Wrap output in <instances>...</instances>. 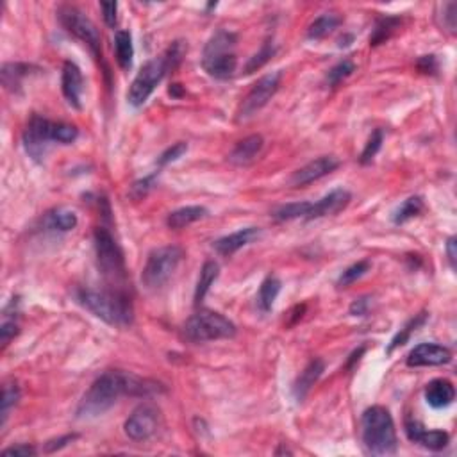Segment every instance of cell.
<instances>
[{"label": "cell", "mask_w": 457, "mask_h": 457, "mask_svg": "<svg viewBox=\"0 0 457 457\" xmlns=\"http://www.w3.org/2000/svg\"><path fill=\"white\" fill-rule=\"evenodd\" d=\"M161 384L125 372H106L90 386L77 405V418H97L109 411L121 397H150Z\"/></svg>", "instance_id": "cell-1"}, {"label": "cell", "mask_w": 457, "mask_h": 457, "mask_svg": "<svg viewBox=\"0 0 457 457\" xmlns=\"http://www.w3.org/2000/svg\"><path fill=\"white\" fill-rule=\"evenodd\" d=\"M76 299L84 309L114 327H127L134 320L131 299L121 291H97L90 287H79L76 291Z\"/></svg>", "instance_id": "cell-2"}, {"label": "cell", "mask_w": 457, "mask_h": 457, "mask_svg": "<svg viewBox=\"0 0 457 457\" xmlns=\"http://www.w3.org/2000/svg\"><path fill=\"white\" fill-rule=\"evenodd\" d=\"M79 133L73 125L61 124V121H50L47 118L35 117L30 118L23 131V147L27 154L35 161H42L49 150L50 143L69 145L77 140Z\"/></svg>", "instance_id": "cell-3"}, {"label": "cell", "mask_w": 457, "mask_h": 457, "mask_svg": "<svg viewBox=\"0 0 457 457\" xmlns=\"http://www.w3.org/2000/svg\"><path fill=\"white\" fill-rule=\"evenodd\" d=\"M363 427L364 449L372 456H391L397 452V431L389 411L382 405H374L363 413L361 418Z\"/></svg>", "instance_id": "cell-4"}, {"label": "cell", "mask_w": 457, "mask_h": 457, "mask_svg": "<svg viewBox=\"0 0 457 457\" xmlns=\"http://www.w3.org/2000/svg\"><path fill=\"white\" fill-rule=\"evenodd\" d=\"M236 42L238 38L235 32L225 29L216 30L209 38L204 49V57H202V66L208 76L223 81L229 79L236 72V66H238V57L235 54Z\"/></svg>", "instance_id": "cell-5"}, {"label": "cell", "mask_w": 457, "mask_h": 457, "mask_svg": "<svg viewBox=\"0 0 457 457\" xmlns=\"http://www.w3.org/2000/svg\"><path fill=\"white\" fill-rule=\"evenodd\" d=\"M182 257H184V252L177 245L159 247V249L152 250L148 254L143 273H141V280H143L145 287L150 291H158L165 284L170 283V279L177 272L179 265L182 263Z\"/></svg>", "instance_id": "cell-6"}, {"label": "cell", "mask_w": 457, "mask_h": 457, "mask_svg": "<svg viewBox=\"0 0 457 457\" xmlns=\"http://www.w3.org/2000/svg\"><path fill=\"white\" fill-rule=\"evenodd\" d=\"M236 336V325L215 311H198L184 325V338L191 343L229 340Z\"/></svg>", "instance_id": "cell-7"}, {"label": "cell", "mask_w": 457, "mask_h": 457, "mask_svg": "<svg viewBox=\"0 0 457 457\" xmlns=\"http://www.w3.org/2000/svg\"><path fill=\"white\" fill-rule=\"evenodd\" d=\"M95 252H97V263L106 279L113 283H120L125 279V259L120 245L111 236V232L104 227L95 229L93 235Z\"/></svg>", "instance_id": "cell-8"}, {"label": "cell", "mask_w": 457, "mask_h": 457, "mask_svg": "<svg viewBox=\"0 0 457 457\" xmlns=\"http://www.w3.org/2000/svg\"><path fill=\"white\" fill-rule=\"evenodd\" d=\"M172 66L165 54H162L161 57H154V59L147 61V63L143 64V69L138 72L136 79L133 81L131 88H129V104L134 107L143 106L148 100V97L154 93L158 84L165 79V76H167Z\"/></svg>", "instance_id": "cell-9"}, {"label": "cell", "mask_w": 457, "mask_h": 457, "mask_svg": "<svg viewBox=\"0 0 457 457\" xmlns=\"http://www.w3.org/2000/svg\"><path fill=\"white\" fill-rule=\"evenodd\" d=\"M57 18L70 35L90 47L95 57L99 59L102 57V38H100L99 29L81 9H77L76 6H61L57 9Z\"/></svg>", "instance_id": "cell-10"}, {"label": "cell", "mask_w": 457, "mask_h": 457, "mask_svg": "<svg viewBox=\"0 0 457 457\" xmlns=\"http://www.w3.org/2000/svg\"><path fill=\"white\" fill-rule=\"evenodd\" d=\"M280 79H283V72H273L268 76L261 77L256 84L252 86V90L247 93V97L243 99L242 107L238 111V120H249L250 117L261 111L266 104L270 102L273 95L277 93L280 86Z\"/></svg>", "instance_id": "cell-11"}, {"label": "cell", "mask_w": 457, "mask_h": 457, "mask_svg": "<svg viewBox=\"0 0 457 457\" xmlns=\"http://www.w3.org/2000/svg\"><path fill=\"white\" fill-rule=\"evenodd\" d=\"M159 409L152 404H143L134 409V413L125 422V434L133 441H147L159 429Z\"/></svg>", "instance_id": "cell-12"}, {"label": "cell", "mask_w": 457, "mask_h": 457, "mask_svg": "<svg viewBox=\"0 0 457 457\" xmlns=\"http://www.w3.org/2000/svg\"><path fill=\"white\" fill-rule=\"evenodd\" d=\"M405 434L411 439L413 443H418L423 449L432 450V452H439V450L445 449L449 445V434L443 431H427L423 427V423L418 422L416 418H411L408 416L404 423Z\"/></svg>", "instance_id": "cell-13"}, {"label": "cell", "mask_w": 457, "mask_h": 457, "mask_svg": "<svg viewBox=\"0 0 457 457\" xmlns=\"http://www.w3.org/2000/svg\"><path fill=\"white\" fill-rule=\"evenodd\" d=\"M452 361L449 348L434 343H422L413 348L408 355V367H441Z\"/></svg>", "instance_id": "cell-14"}, {"label": "cell", "mask_w": 457, "mask_h": 457, "mask_svg": "<svg viewBox=\"0 0 457 457\" xmlns=\"http://www.w3.org/2000/svg\"><path fill=\"white\" fill-rule=\"evenodd\" d=\"M61 90H63L64 99L73 109L83 107V91H84V79L83 72L72 61H66L63 64V73H61Z\"/></svg>", "instance_id": "cell-15"}, {"label": "cell", "mask_w": 457, "mask_h": 457, "mask_svg": "<svg viewBox=\"0 0 457 457\" xmlns=\"http://www.w3.org/2000/svg\"><path fill=\"white\" fill-rule=\"evenodd\" d=\"M340 167V161L333 155H324L318 158L314 161L307 162L306 167H302L300 170H297L291 177V184L293 186H307L314 181H320L325 175L333 174L336 168Z\"/></svg>", "instance_id": "cell-16"}, {"label": "cell", "mask_w": 457, "mask_h": 457, "mask_svg": "<svg viewBox=\"0 0 457 457\" xmlns=\"http://www.w3.org/2000/svg\"><path fill=\"white\" fill-rule=\"evenodd\" d=\"M352 201V195L343 188L333 189L329 195H325L318 202H311L309 213H307L306 220H316L324 218V216L336 215V213L343 211Z\"/></svg>", "instance_id": "cell-17"}, {"label": "cell", "mask_w": 457, "mask_h": 457, "mask_svg": "<svg viewBox=\"0 0 457 457\" xmlns=\"http://www.w3.org/2000/svg\"><path fill=\"white\" fill-rule=\"evenodd\" d=\"M259 227H245V229H239V231L232 232V235L216 239L213 247H215V250L220 256H232L239 249H243V247L252 243L256 238H259Z\"/></svg>", "instance_id": "cell-18"}, {"label": "cell", "mask_w": 457, "mask_h": 457, "mask_svg": "<svg viewBox=\"0 0 457 457\" xmlns=\"http://www.w3.org/2000/svg\"><path fill=\"white\" fill-rule=\"evenodd\" d=\"M263 147H265L263 136L261 134H252V136L242 140L232 148V152L229 154V161L232 165H238V167H247L252 161H256V158L261 154Z\"/></svg>", "instance_id": "cell-19"}, {"label": "cell", "mask_w": 457, "mask_h": 457, "mask_svg": "<svg viewBox=\"0 0 457 457\" xmlns=\"http://www.w3.org/2000/svg\"><path fill=\"white\" fill-rule=\"evenodd\" d=\"M453 398H456V389H453L452 382L446 381V379H434L425 388V400L434 409L449 408Z\"/></svg>", "instance_id": "cell-20"}, {"label": "cell", "mask_w": 457, "mask_h": 457, "mask_svg": "<svg viewBox=\"0 0 457 457\" xmlns=\"http://www.w3.org/2000/svg\"><path fill=\"white\" fill-rule=\"evenodd\" d=\"M324 370L325 367L321 359H313V361H309V364L304 368V372L299 375L295 384H293V397H295L297 402H302L304 398L307 397L311 388H313L318 379L321 377Z\"/></svg>", "instance_id": "cell-21"}, {"label": "cell", "mask_w": 457, "mask_h": 457, "mask_svg": "<svg viewBox=\"0 0 457 457\" xmlns=\"http://www.w3.org/2000/svg\"><path fill=\"white\" fill-rule=\"evenodd\" d=\"M206 215H208V209L202 208V206H186V208H181L168 215L167 225L179 231V229H184V227L202 220Z\"/></svg>", "instance_id": "cell-22"}, {"label": "cell", "mask_w": 457, "mask_h": 457, "mask_svg": "<svg viewBox=\"0 0 457 457\" xmlns=\"http://www.w3.org/2000/svg\"><path fill=\"white\" fill-rule=\"evenodd\" d=\"M45 227L50 231H59V232H69L77 227V215L72 209L59 208L50 211L45 216Z\"/></svg>", "instance_id": "cell-23"}, {"label": "cell", "mask_w": 457, "mask_h": 457, "mask_svg": "<svg viewBox=\"0 0 457 457\" xmlns=\"http://www.w3.org/2000/svg\"><path fill=\"white\" fill-rule=\"evenodd\" d=\"M341 18L336 13H324L321 16H318L309 27H307V38L309 40H324L325 36H329L331 32L340 27Z\"/></svg>", "instance_id": "cell-24"}, {"label": "cell", "mask_w": 457, "mask_h": 457, "mask_svg": "<svg viewBox=\"0 0 457 457\" xmlns=\"http://www.w3.org/2000/svg\"><path fill=\"white\" fill-rule=\"evenodd\" d=\"M280 280L277 279L275 275H268L265 280H263V284H261L259 287V293H257V307H259L263 313H268L270 309L273 307V304H275L277 297H279L280 293Z\"/></svg>", "instance_id": "cell-25"}, {"label": "cell", "mask_w": 457, "mask_h": 457, "mask_svg": "<svg viewBox=\"0 0 457 457\" xmlns=\"http://www.w3.org/2000/svg\"><path fill=\"white\" fill-rule=\"evenodd\" d=\"M114 50H117V61L121 70H129L133 66L134 47L133 38L129 30H118L114 35Z\"/></svg>", "instance_id": "cell-26"}, {"label": "cell", "mask_w": 457, "mask_h": 457, "mask_svg": "<svg viewBox=\"0 0 457 457\" xmlns=\"http://www.w3.org/2000/svg\"><path fill=\"white\" fill-rule=\"evenodd\" d=\"M218 275H220L218 263H215V261H206L204 266H202L201 270V277H198L197 290H195V304H197V306H201L202 300L206 299L209 287L215 284V280L218 279Z\"/></svg>", "instance_id": "cell-27"}, {"label": "cell", "mask_w": 457, "mask_h": 457, "mask_svg": "<svg viewBox=\"0 0 457 457\" xmlns=\"http://www.w3.org/2000/svg\"><path fill=\"white\" fill-rule=\"evenodd\" d=\"M402 23V20L398 16H381L377 20L374 27V32L370 36V47H379L382 43L388 42L393 36L395 30L398 29V25Z\"/></svg>", "instance_id": "cell-28"}, {"label": "cell", "mask_w": 457, "mask_h": 457, "mask_svg": "<svg viewBox=\"0 0 457 457\" xmlns=\"http://www.w3.org/2000/svg\"><path fill=\"white\" fill-rule=\"evenodd\" d=\"M425 320H427V313H420V314H416L415 318H411V320L404 325V329H400V333H398L397 336L391 340V343H389V347L386 348V352H388V354H391L395 348H398V347H402V345L408 343L409 338H411V334L415 333L418 327H422V325L425 324Z\"/></svg>", "instance_id": "cell-29"}, {"label": "cell", "mask_w": 457, "mask_h": 457, "mask_svg": "<svg viewBox=\"0 0 457 457\" xmlns=\"http://www.w3.org/2000/svg\"><path fill=\"white\" fill-rule=\"evenodd\" d=\"M29 72V64L22 63H8L2 66V83L8 90H18L20 83Z\"/></svg>", "instance_id": "cell-30"}, {"label": "cell", "mask_w": 457, "mask_h": 457, "mask_svg": "<svg viewBox=\"0 0 457 457\" xmlns=\"http://www.w3.org/2000/svg\"><path fill=\"white\" fill-rule=\"evenodd\" d=\"M311 202H293V204L280 206L279 209L273 211V218L277 222H290V220L297 218H306L307 213H309Z\"/></svg>", "instance_id": "cell-31"}, {"label": "cell", "mask_w": 457, "mask_h": 457, "mask_svg": "<svg viewBox=\"0 0 457 457\" xmlns=\"http://www.w3.org/2000/svg\"><path fill=\"white\" fill-rule=\"evenodd\" d=\"M422 211H423L422 197H409L408 201H405L404 204H402L400 208L395 211L393 222L397 223V225H402V223L416 218V216H418Z\"/></svg>", "instance_id": "cell-32"}, {"label": "cell", "mask_w": 457, "mask_h": 457, "mask_svg": "<svg viewBox=\"0 0 457 457\" xmlns=\"http://www.w3.org/2000/svg\"><path fill=\"white\" fill-rule=\"evenodd\" d=\"M370 266L372 263L368 259L357 261V263H354L352 266H348V268L341 273L340 279H338V287H348L350 284H354L355 280L361 279L363 275H367Z\"/></svg>", "instance_id": "cell-33"}, {"label": "cell", "mask_w": 457, "mask_h": 457, "mask_svg": "<svg viewBox=\"0 0 457 457\" xmlns=\"http://www.w3.org/2000/svg\"><path fill=\"white\" fill-rule=\"evenodd\" d=\"M20 400V388L15 382H6L2 389V427L8 422V416L11 409L18 404Z\"/></svg>", "instance_id": "cell-34"}, {"label": "cell", "mask_w": 457, "mask_h": 457, "mask_svg": "<svg viewBox=\"0 0 457 457\" xmlns=\"http://www.w3.org/2000/svg\"><path fill=\"white\" fill-rule=\"evenodd\" d=\"M354 72H355V64L352 63L350 59L341 61V63H338L334 69L329 70V73H327V84H329L331 88H336L338 84L343 83V81L347 79V77H350Z\"/></svg>", "instance_id": "cell-35"}, {"label": "cell", "mask_w": 457, "mask_h": 457, "mask_svg": "<svg viewBox=\"0 0 457 457\" xmlns=\"http://www.w3.org/2000/svg\"><path fill=\"white\" fill-rule=\"evenodd\" d=\"M273 54H275V47H273L270 42H266L265 45H263V49H261L256 56L250 57V61L247 63V66H245V73H252V72H256V70L263 69V66H265V64L272 59Z\"/></svg>", "instance_id": "cell-36"}, {"label": "cell", "mask_w": 457, "mask_h": 457, "mask_svg": "<svg viewBox=\"0 0 457 457\" xmlns=\"http://www.w3.org/2000/svg\"><path fill=\"white\" fill-rule=\"evenodd\" d=\"M382 140H384V133H382L381 129H375L374 133H372V136L368 138V143L367 147H364L363 154H361V165H368V162H372V159H374L375 155H377V152L381 150Z\"/></svg>", "instance_id": "cell-37"}, {"label": "cell", "mask_w": 457, "mask_h": 457, "mask_svg": "<svg viewBox=\"0 0 457 457\" xmlns=\"http://www.w3.org/2000/svg\"><path fill=\"white\" fill-rule=\"evenodd\" d=\"M441 8V15H438L441 18V29L446 30L449 35H456L457 27V4L456 2H446V4L439 6Z\"/></svg>", "instance_id": "cell-38"}, {"label": "cell", "mask_w": 457, "mask_h": 457, "mask_svg": "<svg viewBox=\"0 0 457 457\" xmlns=\"http://www.w3.org/2000/svg\"><path fill=\"white\" fill-rule=\"evenodd\" d=\"M186 150H188V145H186L184 141H179V143L172 145L170 148H167V150L159 155L158 165L159 167H167V165H170V162L177 161L179 158H182V155L186 154Z\"/></svg>", "instance_id": "cell-39"}, {"label": "cell", "mask_w": 457, "mask_h": 457, "mask_svg": "<svg viewBox=\"0 0 457 457\" xmlns=\"http://www.w3.org/2000/svg\"><path fill=\"white\" fill-rule=\"evenodd\" d=\"M154 182H155V174L148 175V177L141 179V181H136L133 186H131V197L136 198V201L143 198L145 195L154 188Z\"/></svg>", "instance_id": "cell-40"}, {"label": "cell", "mask_w": 457, "mask_h": 457, "mask_svg": "<svg viewBox=\"0 0 457 457\" xmlns=\"http://www.w3.org/2000/svg\"><path fill=\"white\" fill-rule=\"evenodd\" d=\"M18 334V324H16V320L13 318V320H9V318H4V321H2V327H0V340H2V345H8L9 341L13 340V338Z\"/></svg>", "instance_id": "cell-41"}, {"label": "cell", "mask_w": 457, "mask_h": 457, "mask_svg": "<svg viewBox=\"0 0 457 457\" xmlns=\"http://www.w3.org/2000/svg\"><path fill=\"white\" fill-rule=\"evenodd\" d=\"M100 9H102L104 13V20H106V23L109 27H114L117 25V13H118V4L117 2H102L100 4Z\"/></svg>", "instance_id": "cell-42"}, {"label": "cell", "mask_w": 457, "mask_h": 457, "mask_svg": "<svg viewBox=\"0 0 457 457\" xmlns=\"http://www.w3.org/2000/svg\"><path fill=\"white\" fill-rule=\"evenodd\" d=\"M2 453H4V456H15V457H29V456H36V449L30 445H16L2 450Z\"/></svg>", "instance_id": "cell-43"}, {"label": "cell", "mask_w": 457, "mask_h": 457, "mask_svg": "<svg viewBox=\"0 0 457 457\" xmlns=\"http://www.w3.org/2000/svg\"><path fill=\"white\" fill-rule=\"evenodd\" d=\"M370 309V299L368 297H361V299L354 300L350 306V314L352 316H364Z\"/></svg>", "instance_id": "cell-44"}, {"label": "cell", "mask_w": 457, "mask_h": 457, "mask_svg": "<svg viewBox=\"0 0 457 457\" xmlns=\"http://www.w3.org/2000/svg\"><path fill=\"white\" fill-rule=\"evenodd\" d=\"M418 69L422 70L423 73H436L438 72V63H436L434 56H423L422 59L418 61Z\"/></svg>", "instance_id": "cell-45"}, {"label": "cell", "mask_w": 457, "mask_h": 457, "mask_svg": "<svg viewBox=\"0 0 457 457\" xmlns=\"http://www.w3.org/2000/svg\"><path fill=\"white\" fill-rule=\"evenodd\" d=\"M76 438H77L76 434H69V436H63V438L59 439H52V441L47 443V452H56V450L63 449V446H66L69 443H72Z\"/></svg>", "instance_id": "cell-46"}, {"label": "cell", "mask_w": 457, "mask_h": 457, "mask_svg": "<svg viewBox=\"0 0 457 457\" xmlns=\"http://www.w3.org/2000/svg\"><path fill=\"white\" fill-rule=\"evenodd\" d=\"M446 256H449L450 266L456 268V238H453V236L446 242Z\"/></svg>", "instance_id": "cell-47"}, {"label": "cell", "mask_w": 457, "mask_h": 457, "mask_svg": "<svg viewBox=\"0 0 457 457\" xmlns=\"http://www.w3.org/2000/svg\"><path fill=\"white\" fill-rule=\"evenodd\" d=\"M179 86H181V84H174V86L170 88V95H172V97H181L182 90H179Z\"/></svg>", "instance_id": "cell-48"}, {"label": "cell", "mask_w": 457, "mask_h": 457, "mask_svg": "<svg viewBox=\"0 0 457 457\" xmlns=\"http://www.w3.org/2000/svg\"><path fill=\"white\" fill-rule=\"evenodd\" d=\"M275 453H277V456H280V453H291V452L287 449H280V450H277Z\"/></svg>", "instance_id": "cell-49"}]
</instances>
